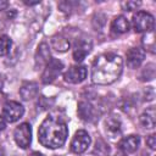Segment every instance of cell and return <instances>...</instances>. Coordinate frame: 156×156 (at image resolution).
Listing matches in <instances>:
<instances>
[{
	"label": "cell",
	"instance_id": "obj_6",
	"mask_svg": "<svg viewBox=\"0 0 156 156\" xmlns=\"http://www.w3.org/2000/svg\"><path fill=\"white\" fill-rule=\"evenodd\" d=\"M13 138H15L16 144H17L20 147L27 149V147L30 145V141H32V129H30V126H29L28 123H22V124H20V126L15 129Z\"/></svg>",
	"mask_w": 156,
	"mask_h": 156
},
{
	"label": "cell",
	"instance_id": "obj_24",
	"mask_svg": "<svg viewBox=\"0 0 156 156\" xmlns=\"http://www.w3.org/2000/svg\"><path fill=\"white\" fill-rule=\"evenodd\" d=\"M146 144H147V146H149L151 150H155V147H156V136H155V134H151V135L147 136Z\"/></svg>",
	"mask_w": 156,
	"mask_h": 156
},
{
	"label": "cell",
	"instance_id": "obj_10",
	"mask_svg": "<svg viewBox=\"0 0 156 156\" xmlns=\"http://www.w3.org/2000/svg\"><path fill=\"white\" fill-rule=\"evenodd\" d=\"M145 58V51L143 48H132L127 52V66L129 68H138Z\"/></svg>",
	"mask_w": 156,
	"mask_h": 156
},
{
	"label": "cell",
	"instance_id": "obj_11",
	"mask_svg": "<svg viewBox=\"0 0 156 156\" xmlns=\"http://www.w3.org/2000/svg\"><path fill=\"white\" fill-rule=\"evenodd\" d=\"M140 144V138L138 135H128L121 139V141L118 143V147L122 150V152L124 154H130L136 151V149L139 147Z\"/></svg>",
	"mask_w": 156,
	"mask_h": 156
},
{
	"label": "cell",
	"instance_id": "obj_31",
	"mask_svg": "<svg viewBox=\"0 0 156 156\" xmlns=\"http://www.w3.org/2000/svg\"><path fill=\"white\" fill-rule=\"evenodd\" d=\"M2 85H4V82H2V79H1V77H0V90L2 89Z\"/></svg>",
	"mask_w": 156,
	"mask_h": 156
},
{
	"label": "cell",
	"instance_id": "obj_8",
	"mask_svg": "<svg viewBox=\"0 0 156 156\" xmlns=\"http://www.w3.org/2000/svg\"><path fill=\"white\" fill-rule=\"evenodd\" d=\"M87 73L88 72H87V67L85 66H80V65L71 66L66 71V73L63 74V79L67 83L78 84V83L83 82L87 78Z\"/></svg>",
	"mask_w": 156,
	"mask_h": 156
},
{
	"label": "cell",
	"instance_id": "obj_16",
	"mask_svg": "<svg viewBox=\"0 0 156 156\" xmlns=\"http://www.w3.org/2000/svg\"><path fill=\"white\" fill-rule=\"evenodd\" d=\"M140 123L146 129H154L156 124V111L155 107L146 108L140 116Z\"/></svg>",
	"mask_w": 156,
	"mask_h": 156
},
{
	"label": "cell",
	"instance_id": "obj_13",
	"mask_svg": "<svg viewBox=\"0 0 156 156\" xmlns=\"http://www.w3.org/2000/svg\"><path fill=\"white\" fill-rule=\"evenodd\" d=\"M105 129H106V134L108 135V138L111 139H116L121 135L122 133V126L118 118L111 116L105 121Z\"/></svg>",
	"mask_w": 156,
	"mask_h": 156
},
{
	"label": "cell",
	"instance_id": "obj_32",
	"mask_svg": "<svg viewBox=\"0 0 156 156\" xmlns=\"http://www.w3.org/2000/svg\"><path fill=\"white\" fill-rule=\"evenodd\" d=\"M0 156H4V150H2L1 146H0Z\"/></svg>",
	"mask_w": 156,
	"mask_h": 156
},
{
	"label": "cell",
	"instance_id": "obj_4",
	"mask_svg": "<svg viewBox=\"0 0 156 156\" xmlns=\"http://www.w3.org/2000/svg\"><path fill=\"white\" fill-rule=\"evenodd\" d=\"M62 68H63V63L60 60L51 58L48 62V65L45 66V68H44V72L41 74V82L44 84L52 83L60 76V73L62 72Z\"/></svg>",
	"mask_w": 156,
	"mask_h": 156
},
{
	"label": "cell",
	"instance_id": "obj_14",
	"mask_svg": "<svg viewBox=\"0 0 156 156\" xmlns=\"http://www.w3.org/2000/svg\"><path fill=\"white\" fill-rule=\"evenodd\" d=\"M78 115L83 121L95 119V108L89 101H80L78 104Z\"/></svg>",
	"mask_w": 156,
	"mask_h": 156
},
{
	"label": "cell",
	"instance_id": "obj_30",
	"mask_svg": "<svg viewBox=\"0 0 156 156\" xmlns=\"http://www.w3.org/2000/svg\"><path fill=\"white\" fill-rule=\"evenodd\" d=\"M29 156H44L43 154H40V152H32Z\"/></svg>",
	"mask_w": 156,
	"mask_h": 156
},
{
	"label": "cell",
	"instance_id": "obj_19",
	"mask_svg": "<svg viewBox=\"0 0 156 156\" xmlns=\"http://www.w3.org/2000/svg\"><path fill=\"white\" fill-rule=\"evenodd\" d=\"M141 43H143V46H144L145 50H149L150 52H155V35H154V30L147 32L143 37Z\"/></svg>",
	"mask_w": 156,
	"mask_h": 156
},
{
	"label": "cell",
	"instance_id": "obj_28",
	"mask_svg": "<svg viewBox=\"0 0 156 156\" xmlns=\"http://www.w3.org/2000/svg\"><path fill=\"white\" fill-rule=\"evenodd\" d=\"M24 4H27V5H35V4H39V1H30V2L24 1Z\"/></svg>",
	"mask_w": 156,
	"mask_h": 156
},
{
	"label": "cell",
	"instance_id": "obj_22",
	"mask_svg": "<svg viewBox=\"0 0 156 156\" xmlns=\"http://www.w3.org/2000/svg\"><path fill=\"white\" fill-rule=\"evenodd\" d=\"M154 77H155V65L147 63L140 73V79L141 80H151V79H154Z\"/></svg>",
	"mask_w": 156,
	"mask_h": 156
},
{
	"label": "cell",
	"instance_id": "obj_18",
	"mask_svg": "<svg viewBox=\"0 0 156 156\" xmlns=\"http://www.w3.org/2000/svg\"><path fill=\"white\" fill-rule=\"evenodd\" d=\"M51 46L55 50L63 52V51H67L69 49V41H68V39H66L62 35H55L51 39Z\"/></svg>",
	"mask_w": 156,
	"mask_h": 156
},
{
	"label": "cell",
	"instance_id": "obj_26",
	"mask_svg": "<svg viewBox=\"0 0 156 156\" xmlns=\"http://www.w3.org/2000/svg\"><path fill=\"white\" fill-rule=\"evenodd\" d=\"M7 6H9V2H7V1H5V0H0V11L5 10Z\"/></svg>",
	"mask_w": 156,
	"mask_h": 156
},
{
	"label": "cell",
	"instance_id": "obj_29",
	"mask_svg": "<svg viewBox=\"0 0 156 156\" xmlns=\"http://www.w3.org/2000/svg\"><path fill=\"white\" fill-rule=\"evenodd\" d=\"M115 156H127V154H124V152H122V151H118V152H116Z\"/></svg>",
	"mask_w": 156,
	"mask_h": 156
},
{
	"label": "cell",
	"instance_id": "obj_20",
	"mask_svg": "<svg viewBox=\"0 0 156 156\" xmlns=\"http://www.w3.org/2000/svg\"><path fill=\"white\" fill-rule=\"evenodd\" d=\"M94 154H98L99 156H107L110 154V147H108V145L102 139H99L95 143Z\"/></svg>",
	"mask_w": 156,
	"mask_h": 156
},
{
	"label": "cell",
	"instance_id": "obj_9",
	"mask_svg": "<svg viewBox=\"0 0 156 156\" xmlns=\"http://www.w3.org/2000/svg\"><path fill=\"white\" fill-rule=\"evenodd\" d=\"M91 50V41L88 39H78L73 46V58L77 62H80Z\"/></svg>",
	"mask_w": 156,
	"mask_h": 156
},
{
	"label": "cell",
	"instance_id": "obj_2",
	"mask_svg": "<svg viewBox=\"0 0 156 156\" xmlns=\"http://www.w3.org/2000/svg\"><path fill=\"white\" fill-rule=\"evenodd\" d=\"M68 129L67 124L63 119L55 116L46 117L38 130L39 143L48 149H57L61 147L67 139Z\"/></svg>",
	"mask_w": 156,
	"mask_h": 156
},
{
	"label": "cell",
	"instance_id": "obj_1",
	"mask_svg": "<svg viewBox=\"0 0 156 156\" xmlns=\"http://www.w3.org/2000/svg\"><path fill=\"white\" fill-rule=\"evenodd\" d=\"M123 71V60L116 54H102L98 56L91 66V80L99 85L116 82Z\"/></svg>",
	"mask_w": 156,
	"mask_h": 156
},
{
	"label": "cell",
	"instance_id": "obj_7",
	"mask_svg": "<svg viewBox=\"0 0 156 156\" xmlns=\"http://www.w3.org/2000/svg\"><path fill=\"white\" fill-rule=\"evenodd\" d=\"M89 145H90V136H89L88 132L80 129V130L76 132V134L71 141V151L74 154H82L88 149Z\"/></svg>",
	"mask_w": 156,
	"mask_h": 156
},
{
	"label": "cell",
	"instance_id": "obj_3",
	"mask_svg": "<svg viewBox=\"0 0 156 156\" xmlns=\"http://www.w3.org/2000/svg\"><path fill=\"white\" fill-rule=\"evenodd\" d=\"M132 24H133L134 30L138 32V33H143V32H146L147 33V32H151V30H154V24H155L154 16L150 15L149 12L139 11V12H136L133 16Z\"/></svg>",
	"mask_w": 156,
	"mask_h": 156
},
{
	"label": "cell",
	"instance_id": "obj_5",
	"mask_svg": "<svg viewBox=\"0 0 156 156\" xmlns=\"http://www.w3.org/2000/svg\"><path fill=\"white\" fill-rule=\"evenodd\" d=\"M24 113L23 106L17 101H7L2 107V118L10 123L18 121Z\"/></svg>",
	"mask_w": 156,
	"mask_h": 156
},
{
	"label": "cell",
	"instance_id": "obj_27",
	"mask_svg": "<svg viewBox=\"0 0 156 156\" xmlns=\"http://www.w3.org/2000/svg\"><path fill=\"white\" fill-rule=\"evenodd\" d=\"M5 127H6V123H5V119L2 118V116H0V133L5 129Z\"/></svg>",
	"mask_w": 156,
	"mask_h": 156
},
{
	"label": "cell",
	"instance_id": "obj_25",
	"mask_svg": "<svg viewBox=\"0 0 156 156\" xmlns=\"http://www.w3.org/2000/svg\"><path fill=\"white\" fill-rule=\"evenodd\" d=\"M145 100L146 101H151L152 99H154V96H155V91H154V88L152 87H149V88H146V93H145Z\"/></svg>",
	"mask_w": 156,
	"mask_h": 156
},
{
	"label": "cell",
	"instance_id": "obj_21",
	"mask_svg": "<svg viewBox=\"0 0 156 156\" xmlns=\"http://www.w3.org/2000/svg\"><path fill=\"white\" fill-rule=\"evenodd\" d=\"M12 41L7 35H0V56H5L10 52Z\"/></svg>",
	"mask_w": 156,
	"mask_h": 156
},
{
	"label": "cell",
	"instance_id": "obj_15",
	"mask_svg": "<svg viewBox=\"0 0 156 156\" xmlns=\"http://www.w3.org/2000/svg\"><path fill=\"white\" fill-rule=\"evenodd\" d=\"M38 84L35 82H24L20 89V94L23 100H32L38 95Z\"/></svg>",
	"mask_w": 156,
	"mask_h": 156
},
{
	"label": "cell",
	"instance_id": "obj_12",
	"mask_svg": "<svg viewBox=\"0 0 156 156\" xmlns=\"http://www.w3.org/2000/svg\"><path fill=\"white\" fill-rule=\"evenodd\" d=\"M50 60H51V57H50L49 45L46 43H41L38 46V50L35 54V68L39 69L41 67H45Z\"/></svg>",
	"mask_w": 156,
	"mask_h": 156
},
{
	"label": "cell",
	"instance_id": "obj_17",
	"mask_svg": "<svg viewBox=\"0 0 156 156\" xmlns=\"http://www.w3.org/2000/svg\"><path fill=\"white\" fill-rule=\"evenodd\" d=\"M129 30V22L124 16H117L111 23V32L115 34H123Z\"/></svg>",
	"mask_w": 156,
	"mask_h": 156
},
{
	"label": "cell",
	"instance_id": "obj_23",
	"mask_svg": "<svg viewBox=\"0 0 156 156\" xmlns=\"http://www.w3.org/2000/svg\"><path fill=\"white\" fill-rule=\"evenodd\" d=\"M121 6L124 11H133L140 6V2L139 1H124L121 4Z\"/></svg>",
	"mask_w": 156,
	"mask_h": 156
}]
</instances>
